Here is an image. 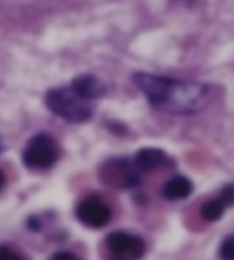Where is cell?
<instances>
[{"instance_id":"obj_11","label":"cell","mask_w":234,"mask_h":260,"mask_svg":"<svg viewBox=\"0 0 234 260\" xmlns=\"http://www.w3.org/2000/svg\"><path fill=\"white\" fill-rule=\"evenodd\" d=\"M219 258L222 260H234V234L227 236L220 244Z\"/></svg>"},{"instance_id":"obj_2","label":"cell","mask_w":234,"mask_h":260,"mask_svg":"<svg viewBox=\"0 0 234 260\" xmlns=\"http://www.w3.org/2000/svg\"><path fill=\"white\" fill-rule=\"evenodd\" d=\"M45 105L54 115L70 123L88 122L94 113L93 102L81 97L71 86H62L47 91Z\"/></svg>"},{"instance_id":"obj_7","label":"cell","mask_w":234,"mask_h":260,"mask_svg":"<svg viewBox=\"0 0 234 260\" xmlns=\"http://www.w3.org/2000/svg\"><path fill=\"white\" fill-rule=\"evenodd\" d=\"M168 157L164 151L160 149H142L138 151L133 160V165L139 173L149 174L163 167L168 162Z\"/></svg>"},{"instance_id":"obj_8","label":"cell","mask_w":234,"mask_h":260,"mask_svg":"<svg viewBox=\"0 0 234 260\" xmlns=\"http://www.w3.org/2000/svg\"><path fill=\"white\" fill-rule=\"evenodd\" d=\"M70 86L81 97L90 102H94L105 93V85L92 74H83L75 77Z\"/></svg>"},{"instance_id":"obj_4","label":"cell","mask_w":234,"mask_h":260,"mask_svg":"<svg viewBox=\"0 0 234 260\" xmlns=\"http://www.w3.org/2000/svg\"><path fill=\"white\" fill-rule=\"evenodd\" d=\"M105 245L109 260H140L145 254V242L134 234L116 231L108 234Z\"/></svg>"},{"instance_id":"obj_1","label":"cell","mask_w":234,"mask_h":260,"mask_svg":"<svg viewBox=\"0 0 234 260\" xmlns=\"http://www.w3.org/2000/svg\"><path fill=\"white\" fill-rule=\"evenodd\" d=\"M133 83L151 106L169 114L189 115L202 111L209 97L208 86L197 81L136 73Z\"/></svg>"},{"instance_id":"obj_6","label":"cell","mask_w":234,"mask_h":260,"mask_svg":"<svg viewBox=\"0 0 234 260\" xmlns=\"http://www.w3.org/2000/svg\"><path fill=\"white\" fill-rule=\"evenodd\" d=\"M102 180L107 184L115 188L132 189L139 184V172L136 170L133 162L124 159H116L108 161L101 172Z\"/></svg>"},{"instance_id":"obj_13","label":"cell","mask_w":234,"mask_h":260,"mask_svg":"<svg viewBox=\"0 0 234 260\" xmlns=\"http://www.w3.org/2000/svg\"><path fill=\"white\" fill-rule=\"evenodd\" d=\"M0 260H24L22 255L6 245H0Z\"/></svg>"},{"instance_id":"obj_3","label":"cell","mask_w":234,"mask_h":260,"mask_svg":"<svg viewBox=\"0 0 234 260\" xmlns=\"http://www.w3.org/2000/svg\"><path fill=\"white\" fill-rule=\"evenodd\" d=\"M60 158V147L49 134L42 133L33 136L25 145L22 160L30 170L44 171L53 167Z\"/></svg>"},{"instance_id":"obj_16","label":"cell","mask_w":234,"mask_h":260,"mask_svg":"<svg viewBox=\"0 0 234 260\" xmlns=\"http://www.w3.org/2000/svg\"><path fill=\"white\" fill-rule=\"evenodd\" d=\"M2 147H3V143H2V140H0V151H2Z\"/></svg>"},{"instance_id":"obj_5","label":"cell","mask_w":234,"mask_h":260,"mask_svg":"<svg viewBox=\"0 0 234 260\" xmlns=\"http://www.w3.org/2000/svg\"><path fill=\"white\" fill-rule=\"evenodd\" d=\"M76 218L85 227L102 228L110 221L111 210L101 197L89 196L78 203Z\"/></svg>"},{"instance_id":"obj_9","label":"cell","mask_w":234,"mask_h":260,"mask_svg":"<svg viewBox=\"0 0 234 260\" xmlns=\"http://www.w3.org/2000/svg\"><path fill=\"white\" fill-rule=\"evenodd\" d=\"M193 192V183L185 176H175L162 188V196L170 202L184 201Z\"/></svg>"},{"instance_id":"obj_12","label":"cell","mask_w":234,"mask_h":260,"mask_svg":"<svg viewBox=\"0 0 234 260\" xmlns=\"http://www.w3.org/2000/svg\"><path fill=\"white\" fill-rule=\"evenodd\" d=\"M218 198L223 202L225 206L231 207L234 206V184H227L220 190Z\"/></svg>"},{"instance_id":"obj_15","label":"cell","mask_w":234,"mask_h":260,"mask_svg":"<svg viewBox=\"0 0 234 260\" xmlns=\"http://www.w3.org/2000/svg\"><path fill=\"white\" fill-rule=\"evenodd\" d=\"M5 184H6V176L4 174V172L0 170V191H2L4 187H5Z\"/></svg>"},{"instance_id":"obj_10","label":"cell","mask_w":234,"mask_h":260,"mask_svg":"<svg viewBox=\"0 0 234 260\" xmlns=\"http://www.w3.org/2000/svg\"><path fill=\"white\" fill-rule=\"evenodd\" d=\"M225 210H226V206L217 197L203 204L201 207V216L208 222H215L222 218Z\"/></svg>"},{"instance_id":"obj_14","label":"cell","mask_w":234,"mask_h":260,"mask_svg":"<svg viewBox=\"0 0 234 260\" xmlns=\"http://www.w3.org/2000/svg\"><path fill=\"white\" fill-rule=\"evenodd\" d=\"M49 260H82L77 254L70 251H59L55 252Z\"/></svg>"}]
</instances>
